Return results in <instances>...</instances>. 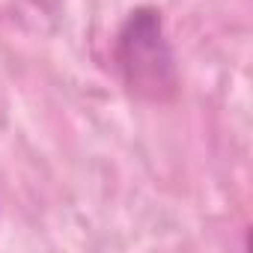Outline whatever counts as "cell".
Returning a JSON list of instances; mask_svg holds the SVG:
<instances>
[{
    "label": "cell",
    "mask_w": 253,
    "mask_h": 253,
    "mask_svg": "<svg viewBox=\"0 0 253 253\" xmlns=\"http://www.w3.org/2000/svg\"><path fill=\"white\" fill-rule=\"evenodd\" d=\"M113 63L125 92L137 101L167 104L179 95L182 75L176 48L170 42L164 12L152 3L125 12L113 36Z\"/></svg>",
    "instance_id": "obj_1"
}]
</instances>
